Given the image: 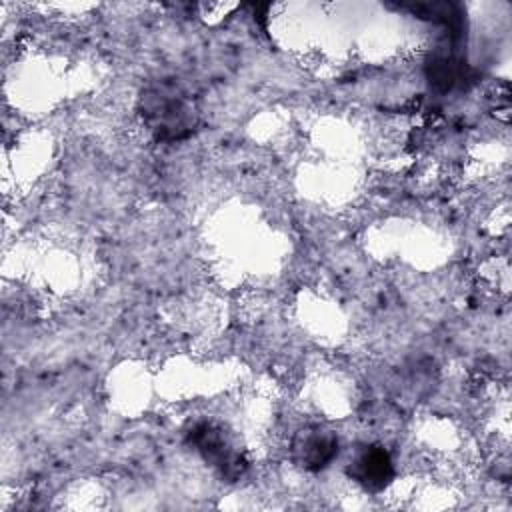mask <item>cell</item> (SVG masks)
Instances as JSON below:
<instances>
[{
  "label": "cell",
  "instance_id": "cell-3",
  "mask_svg": "<svg viewBox=\"0 0 512 512\" xmlns=\"http://www.w3.org/2000/svg\"><path fill=\"white\" fill-rule=\"evenodd\" d=\"M294 464L308 472H318L326 468L338 454V438L332 430L322 426L300 428L290 446Z\"/></svg>",
  "mask_w": 512,
  "mask_h": 512
},
{
  "label": "cell",
  "instance_id": "cell-2",
  "mask_svg": "<svg viewBox=\"0 0 512 512\" xmlns=\"http://www.w3.org/2000/svg\"><path fill=\"white\" fill-rule=\"evenodd\" d=\"M188 442L200 452V456L212 464L224 478L236 480L246 470L244 456L234 448L224 428L214 422H196L188 430Z\"/></svg>",
  "mask_w": 512,
  "mask_h": 512
},
{
  "label": "cell",
  "instance_id": "cell-4",
  "mask_svg": "<svg viewBox=\"0 0 512 512\" xmlns=\"http://www.w3.org/2000/svg\"><path fill=\"white\" fill-rule=\"evenodd\" d=\"M348 474L368 492L384 490L394 478L392 458L386 448L378 444L362 446L348 462Z\"/></svg>",
  "mask_w": 512,
  "mask_h": 512
},
{
  "label": "cell",
  "instance_id": "cell-1",
  "mask_svg": "<svg viewBox=\"0 0 512 512\" xmlns=\"http://www.w3.org/2000/svg\"><path fill=\"white\" fill-rule=\"evenodd\" d=\"M140 114L156 138L168 142L188 138L198 124L192 102L168 82L154 84L142 92Z\"/></svg>",
  "mask_w": 512,
  "mask_h": 512
}]
</instances>
